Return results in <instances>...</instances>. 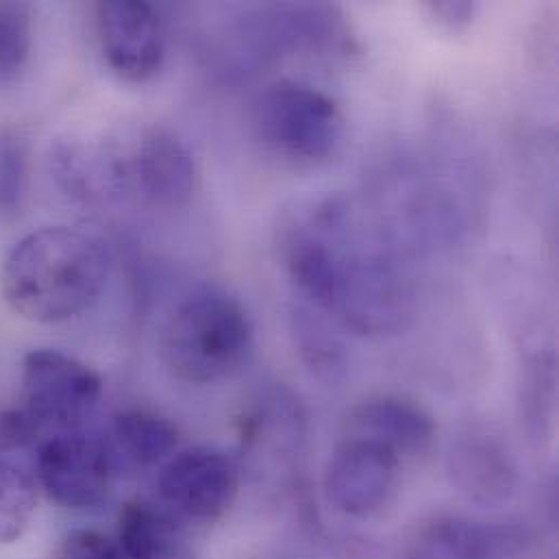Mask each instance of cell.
<instances>
[{
    "label": "cell",
    "mask_w": 559,
    "mask_h": 559,
    "mask_svg": "<svg viewBox=\"0 0 559 559\" xmlns=\"http://www.w3.org/2000/svg\"><path fill=\"white\" fill-rule=\"evenodd\" d=\"M451 475L475 501H503L514 492L516 466L508 447L486 429H468L451 449Z\"/></svg>",
    "instance_id": "cell-13"
},
{
    "label": "cell",
    "mask_w": 559,
    "mask_h": 559,
    "mask_svg": "<svg viewBox=\"0 0 559 559\" xmlns=\"http://www.w3.org/2000/svg\"><path fill=\"white\" fill-rule=\"evenodd\" d=\"M120 549L127 559H199L183 527L168 510L151 503H127L118 523Z\"/></svg>",
    "instance_id": "cell-14"
},
{
    "label": "cell",
    "mask_w": 559,
    "mask_h": 559,
    "mask_svg": "<svg viewBox=\"0 0 559 559\" xmlns=\"http://www.w3.org/2000/svg\"><path fill=\"white\" fill-rule=\"evenodd\" d=\"M401 457L390 449L359 438H342L324 473L329 501L350 519L377 516L394 497Z\"/></svg>",
    "instance_id": "cell-10"
},
{
    "label": "cell",
    "mask_w": 559,
    "mask_h": 559,
    "mask_svg": "<svg viewBox=\"0 0 559 559\" xmlns=\"http://www.w3.org/2000/svg\"><path fill=\"white\" fill-rule=\"evenodd\" d=\"M253 326L238 298L201 289L177 305L162 331L166 366L186 383L207 385L236 374L251 355Z\"/></svg>",
    "instance_id": "cell-3"
},
{
    "label": "cell",
    "mask_w": 559,
    "mask_h": 559,
    "mask_svg": "<svg viewBox=\"0 0 559 559\" xmlns=\"http://www.w3.org/2000/svg\"><path fill=\"white\" fill-rule=\"evenodd\" d=\"M277 251L294 285L344 329L388 337L409 326L412 281L381 229L350 199L294 201L281 212Z\"/></svg>",
    "instance_id": "cell-1"
},
{
    "label": "cell",
    "mask_w": 559,
    "mask_h": 559,
    "mask_svg": "<svg viewBox=\"0 0 559 559\" xmlns=\"http://www.w3.org/2000/svg\"><path fill=\"white\" fill-rule=\"evenodd\" d=\"M251 124L266 151L296 164H320L344 138L337 103L300 81L271 83L251 107Z\"/></svg>",
    "instance_id": "cell-4"
},
{
    "label": "cell",
    "mask_w": 559,
    "mask_h": 559,
    "mask_svg": "<svg viewBox=\"0 0 559 559\" xmlns=\"http://www.w3.org/2000/svg\"><path fill=\"white\" fill-rule=\"evenodd\" d=\"M292 320L300 353L309 368L316 370L318 377H326L333 381L335 374L344 368L342 346L337 344V340L331 335L324 322L307 309H296Z\"/></svg>",
    "instance_id": "cell-18"
},
{
    "label": "cell",
    "mask_w": 559,
    "mask_h": 559,
    "mask_svg": "<svg viewBox=\"0 0 559 559\" xmlns=\"http://www.w3.org/2000/svg\"><path fill=\"white\" fill-rule=\"evenodd\" d=\"M236 61L255 70L294 52H346L350 35L337 7L329 4H280L255 11L231 37ZM240 70V68H238Z\"/></svg>",
    "instance_id": "cell-5"
},
{
    "label": "cell",
    "mask_w": 559,
    "mask_h": 559,
    "mask_svg": "<svg viewBox=\"0 0 559 559\" xmlns=\"http://www.w3.org/2000/svg\"><path fill=\"white\" fill-rule=\"evenodd\" d=\"M120 194L135 192L157 207L183 205L197 186V164L190 148L168 129L148 127L131 148H118Z\"/></svg>",
    "instance_id": "cell-9"
},
{
    "label": "cell",
    "mask_w": 559,
    "mask_h": 559,
    "mask_svg": "<svg viewBox=\"0 0 559 559\" xmlns=\"http://www.w3.org/2000/svg\"><path fill=\"white\" fill-rule=\"evenodd\" d=\"M37 510L35 481L17 466L0 460V545L17 543Z\"/></svg>",
    "instance_id": "cell-17"
},
{
    "label": "cell",
    "mask_w": 559,
    "mask_h": 559,
    "mask_svg": "<svg viewBox=\"0 0 559 559\" xmlns=\"http://www.w3.org/2000/svg\"><path fill=\"white\" fill-rule=\"evenodd\" d=\"M425 11L438 28H442L447 33H462L473 24L475 13H477V4L466 2V0H460V2H427Z\"/></svg>",
    "instance_id": "cell-23"
},
{
    "label": "cell",
    "mask_w": 559,
    "mask_h": 559,
    "mask_svg": "<svg viewBox=\"0 0 559 559\" xmlns=\"http://www.w3.org/2000/svg\"><path fill=\"white\" fill-rule=\"evenodd\" d=\"M109 262L98 242L68 227L24 236L4 258L0 285L9 307L31 322L79 318L100 298Z\"/></svg>",
    "instance_id": "cell-2"
},
{
    "label": "cell",
    "mask_w": 559,
    "mask_h": 559,
    "mask_svg": "<svg viewBox=\"0 0 559 559\" xmlns=\"http://www.w3.org/2000/svg\"><path fill=\"white\" fill-rule=\"evenodd\" d=\"M157 488L170 514L212 523L234 506L240 492V466L221 449L192 447L168 457Z\"/></svg>",
    "instance_id": "cell-7"
},
{
    "label": "cell",
    "mask_w": 559,
    "mask_h": 559,
    "mask_svg": "<svg viewBox=\"0 0 559 559\" xmlns=\"http://www.w3.org/2000/svg\"><path fill=\"white\" fill-rule=\"evenodd\" d=\"M48 559H122V554L100 532L76 530L59 540Z\"/></svg>",
    "instance_id": "cell-21"
},
{
    "label": "cell",
    "mask_w": 559,
    "mask_h": 559,
    "mask_svg": "<svg viewBox=\"0 0 559 559\" xmlns=\"http://www.w3.org/2000/svg\"><path fill=\"white\" fill-rule=\"evenodd\" d=\"M114 449L135 468H151L168 460L177 447V427L146 409H127L114 418Z\"/></svg>",
    "instance_id": "cell-16"
},
{
    "label": "cell",
    "mask_w": 559,
    "mask_h": 559,
    "mask_svg": "<svg viewBox=\"0 0 559 559\" xmlns=\"http://www.w3.org/2000/svg\"><path fill=\"white\" fill-rule=\"evenodd\" d=\"M510 545L506 530L466 519H440L423 534L414 559H497Z\"/></svg>",
    "instance_id": "cell-15"
},
{
    "label": "cell",
    "mask_w": 559,
    "mask_h": 559,
    "mask_svg": "<svg viewBox=\"0 0 559 559\" xmlns=\"http://www.w3.org/2000/svg\"><path fill=\"white\" fill-rule=\"evenodd\" d=\"M37 481L44 495L68 510H92L107 501L114 460L105 442L81 431L57 433L37 451Z\"/></svg>",
    "instance_id": "cell-8"
},
{
    "label": "cell",
    "mask_w": 559,
    "mask_h": 559,
    "mask_svg": "<svg viewBox=\"0 0 559 559\" xmlns=\"http://www.w3.org/2000/svg\"><path fill=\"white\" fill-rule=\"evenodd\" d=\"M22 409L39 429L79 431L103 399V381L63 350L35 348L22 361Z\"/></svg>",
    "instance_id": "cell-6"
},
{
    "label": "cell",
    "mask_w": 559,
    "mask_h": 559,
    "mask_svg": "<svg viewBox=\"0 0 559 559\" xmlns=\"http://www.w3.org/2000/svg\"><path fill=\"white\" fill-rule=\"evenodd\" d=\"M37 433V423L24 409H0V453H13L17 449L33 444Z\"/></svg>",
    "instance_id": "cell-22"
},
{
    "label": "cell",
    "mask_w": 559,
    "mask_h": 559,
    "mask_svg": "<svg viewBox=\"0 0 559 559\" xmlns=\"http://www.w3.org/2000/svg\"><path fill=\"white\" fill-rule=\"evenodd\" d=\"M342 438L377 442L401 457H418L436 442V420L418 403L399 396H374L355 405L344 423Z\"/></svg>",
    "instance_id": "cell-12"
},
{
    "label": "cell",
    "mask_w": 559,
    "mask_h": 559,
    "mask_svg": "<svg viewBox=\"0 0 559 559\" xmlns=\"http://www.w3.org/2000/svg\"><path fill=\"white\" fill-rule=\"evenodd\" d=\"M33 46V15L24 2H0V81L15 76Z\"/></svg>",
    "instance_id": "cell-19"
},
{
    "label": "cell",
    "mask_w": 559,
    "mask_h": 559,
    "mask_svg": "<svg viewBox=\"0 0 559 559\" xmlns=\"http://www.w3.org/2000/svg\"><path fill=\"white\" fill-rule=\"evenodd\" d=\"M96 28L109 68L127 81L153 79L166 59V28L151 2L109 0L96 4Z\"/></svg>",
    "instance_id": "cell-11"
},
{
    "label": "cell",
    "mask_w": 559,
    "mask_h": 559,
    "mask_svg": "<svg viewBox=\"0 0 559 559\" xmlns=\"http://www.w3.org/2000/svg\"><path fill=\"white\" fill-rule=\"evenodd\" d=\"M26 190V153L15 138H0V212H13Z\"/></svg>",
    "instance_id": "cell-20"
}]
</instances>
